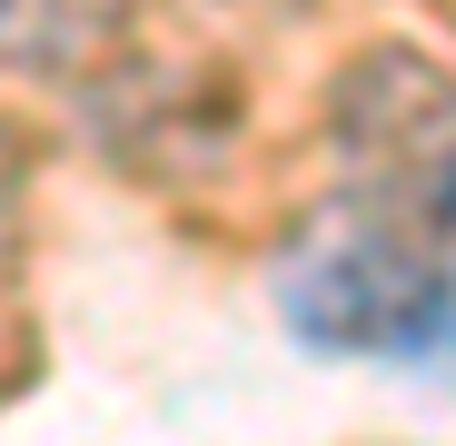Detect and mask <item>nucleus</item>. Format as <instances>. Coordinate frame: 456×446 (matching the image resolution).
<instances>
[{"label": "nucleus", "instance_id": "4", "mask_svg": "<svg viewBox=\"0 0 456 446\" xmlns=\"http://www.w3.org/2000/svg\"><path fill=\"white\" fill-rule=\"evenodd\" d=\"M11 239H20V139L0 119V258H11Z\"/></svg>", "mask_w": 456, "mask_h": 446}, {"label": "nucleus", "instance_id": "2", "mask_svg": "<svg viewBox=\"0 0 456 446\" xmlns=\"http://www.w3.org/2000/svg\"><path fill=\"white\" fill-rule=\"evenodd\" d=\"M338 159L357 199L456 229V69L417 50H367L338 80Z\"/></svg>", "mask_w": 456, "mask_h": 446}, {"label": "nucleus", "instance_id": "1", "mask_svg": "<svg viewBox=\"0 0 456 446\" xmlns=\"http://www.w3.org/2000/svg\"><path fill=\"white\" fill-rule=\"evenodd\" d=\"M278 318L318 357L377 367H456V229L338 189L278 248Z\"/></svg>", "mask_w": 456, "mask_h": 446}, {"label": "nucleus", "instance_id": "3", "mask_svg": "<svg viewBox=\"0 0 456 446\" xmlns=\"http://www.w3.org/2000/svg\"><path fill=\"white\" fill-rule=\"evenodd\" d=\"M119 40V0H0V69H90Z\"/></svg>", "mask_w": 456, "mask_h": 446}]
</instances>
